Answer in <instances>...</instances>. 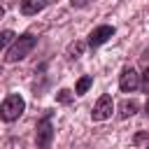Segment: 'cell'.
Returning <instances> with one entry per match:
<instances>
[{
	"instance_id": "obj_6",
	"label": "cell",
	"mask_w": 149,
	"mask_h": 149,
	"mask_svg": "<svg viewBox=\"0 0 149 149\" xmlns=\"http://www.w3.org/2000/svg\"><path fill=\"white\" fill-rule=\"evenodd\" d=\"M119 88H121L123 93H133V91L140 88V74H137L135 68L128 65V68L121 70V74H119Z\"/></svg>"
},
{
	"instance_id": "obj_5",
	"label": "cell",
	"mask_w": 149,
	"mask_h": 149,
	"mask_svg": "<svg viewBox=\"0 0 149 149\" xmlns=\"http://www.w3.org/2000/svg\"><path fill=\"white\" fill-rule=\"evenodd\" d=\"M112 112H114V102L107 93H102L98 98V102L93 105V109H91V119L93 121H107L112 116Z\"/></svg>"
},
{
	"instance_id": "obj_14",
	"label": "cell",
	"mask_w": 149,
	"mask_h": 149,
	"mask_svg": "<svg viewBox=\"0 0 149 149\" xmlns=\"http://www.w3.org/2000/svg\"><path fill=\"white\" fill-rule=\"evenodd\" d=\"M133 144H147V147H149V130H140V133L133 137Z\"/></svg>"
},
{
	"instance_id": "obj_7",
	"label": "cell",
	"mask_w": 149,
	"mask_h": 149,
	"mask_svg": "<svg viewBox=\"0 0 149 149\" xmlns=\"http://www.w3.org/2000/svg\"><path fill=\"white\" fill-rule=\"evenodd\" d=\"M47 5H49V0H21L19 9H21L23 16H35V14H40Z\"/></svg>"
},
{
	"instance_id": "obj_1",
	"label": "cell",
	"mask_w": 149,
	"mask_h": 149,
	"mask_svg": "<svg viewBox=\"0 0 149 149\" xmlns=\"http://www.w3.org/2000/svg\"><path fill=\"white\" fill-rule=\"evenodd\" d=\"M35 44H37V37H35V35H30V33H23V35L14 37L12 47L7 49L5 61H7V63H19V61H23V58L35 49Z\"/></svg>"
},
{
	"instance_id": "obj_17",
	"label": "cell",
	"mask_w": 149,
	"mask_h": 149,
	"mask_svg": "<svg viewBox=\"0 0 149 149\" xmlns=\"http://www.w3.org/2000/svg\"><path fill=\"white\" fill-rule=\"evenodd\" d=\"M2 16H5V7H0V19H2Z\"/></svg>"
},
{
	"instance_id": "obj_8",
	"label": "cell",
	"mask_w": 149,
	"mask_h": 149,
	"mask_svg": "<svg viewBox=\"0 0 149 149\" xmlns=\"http://www.w3.org/2000/svg\"><path fill=\"white\" fill-rule=\"evenodd\" d=\"M137 112H140V102H137L135 98H130V100L126 98V100L119 105V116H121V119H130V116H135Z\"/></svg>"
},
{
	"instance_id": "obj_12",
	"label": "cell",
	"mask_w": 149,
	"mask_h": 149,
	"mask_svg": "<svg viewBox=\"0 0 149 149\" xmlns=\"http://www.w3.org/2000/svg\"><path fill=\"white\" fill-rule=\"evenodd\" d=\"M14 37H16V35H14L12 30H0V51H2L9 42H14Z\"/></svg>"
},
{
	"instance_id": "obj_13",
	"label": "cell",
	"mask_w": 149,
	"mask_h": 149,
	"mask_svg": "<svg viewBox=\"0 0 149 149\" xmlns=\"http://www.w3.org/2000/svg\"><path fill=\"white\" fill-rule=\"evenodd\" d=\"M140 88H142L144 93H149V65H144V70H142V74H140Z\"/></svg>"
},
{
	"instance_id": "obj_16",
	"label": "cell",
	"mask_w": 149,
	"mask_h": 149,
	"mask_svg": "<svg viewBox=\"0 0 149 149\" xmlns=\"http://www.w3.org/2000/svg\"><path fill=\"white\" fill-rule=\"evenodd\" d=\"M144 114H147V119H149V98H147V102H144Z\"/></svg>"
},
{
	"instance_id": "obj_9",
	"label": "cell",
	"mask_w": 149,
	"mask_h": 149,
	"mask_svg": "<svg viewBox=\"0 0 149 149\" xmlns=\"http://www.w3.org/2000/svg\"><path fill=\"white\" fill-rule=\"evenodd\" d=\"M88 47V42H81V40H77V42H72L70 47H68V51H65V56L70 58V61H77L81 54H84V49Z\"/></svg>"
},
{
	"instance_id": "obj_11",
	"label": "cell",
	"mask_w": 149,
	"mask_h": 149,
	"mask_svg": "<svg viewBox=\"0 0 149 149\" xmlns=\"http://www.w3.org/2000/svg\"><path fill=\"white\" fill-rule=\"evenodd\" d=\"M72 98H74V93H72L70 88H61V91L56 93V100H58V102H63V105L72 102Z\"/></svg>"
},
{
	"instance_id": "obj_3",
	"label": "cell",
	"mask_w": 149,
	"mask_h": 149,
	"mask_svg": "<svg viewBox=\"0 0 149 149\" xmlns=\"http://www.w3.org/2000/svg\"><path fill=\"white\" fill-rule=\"evenodd\" d=\"M51 116H54V112H47L35 123V144L42 147V149L51 147V142H54V123H51Z\"/></svg>"
},
{
	"instance_id": "obj_4",
	"label": "cell",
	"mask_w": 149,
	"mask_h": 149,
	"mask_svg": "<svg viewBox=\"0 0 149 149\" xmlns=\"http://www.w3.org/2000/svg\"><path fill=\"white\" fill-rule=\"evenodd\" d=\"M114 33H116V28L114 26H109V23H102V26H95L91 33H88V47L91 49H98V47H102L109 37H114Z\"/></svg>"
},
{
	"instance_id": "obj_10",
	"label": "cell",
	"mask_w": 149,
	"mask_h": 149,
	"mask_svg": "<svg viewBox=\"0 0 149 149\" xmlns=\"http://www.w3.org/2000/svg\"><path fill=\"white\" fill-rule=\"evenodd\" d=\"M91 86H93V74H84V77H79L77 84H74V95H84Z\"/></svg>"
},
{
	"instance_id": "obj_2",
	"label": "cell",
	"mask_w": 149,
	"mask_h": 149,
	"mask_svg": "<svg viewBox=\"0 0 149 149\" xmlns=\"http://www.w3.org/2000/svg\"><path fill=\"white\" fill-rule=\"evenodd\" d=\"M26 112V100L19 93H9L2 102H0V119L5 123H14L21 114Z\"/></svg>"
},
{
	"instance_id": "obj_15",
	"label": "cell",
	"mask_w": 149,
	"mask_h": 149,
	"mask_svg": "<svg viewBox=\"0 0 149 149\" xmlns=\"http://www.w3.org/2000/svg\"><path fill=\"white\" fill-rule=\"evenodd\" d=\"M70 5H72L74 9H84V7L91 5V0H70Z\"/></svg>"
}]
</instances>
